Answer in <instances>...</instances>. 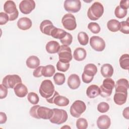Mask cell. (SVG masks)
I'll list each match as a JSON object with an SVG mask.
<instances>
[{"mask_svg":"<svg viewBox=\"0 0 129 129\" xmlns=\"http://www.w3.org/2000/svg\"><path fill=\"white\" fill-rule=\"evenodd\" d=\"M128 109H129V107H126L125 108H124L123 110V112H122V115L123 116V117L127 119H129V111H128Z\"/></svg>","mask_w":129,"mask_h":129,"instance_id":"cell-48","label":"cell"},{"mask_svg":"<svg viewBox=\"0 0 129 129\" xmlns=\"http://www.w3.org/2000/svg\"><path fill=\"white\" fill-rule=\"evenodd\" d=\"M35 8V3L33 0H23L19 4V9L24 14L30 13Z\"/></svg>","mask_w":129,"mask_h":129,"instance_id":"cell-14","label":"cell"},{"mask_svg":"<svg viewBox=\"0 0 129 129\" xmlns=\"http://www.w3.org/2000/svg\"><path fill=\"white\" fill-rule=\"evenodd\" d=\"M108 29L111 32H115L119 31L120 28V22L116 19H111L108 21L107 23Z\"/></svg>","mask_w":129,"mask_h":129,"instance_id":"cell-28","label":"cell"},{"mask_svg":"<svg viewBox=\"0 0 129 129\" xmlns=\"http://www.w3.org/2000/svg\"><path fill=\"white\" fill-rule=\"evenodd\" d=\"M102 76L104 78H110L113 74V68L109 63L103 64L100 70Z\"/></svg>","mask_w":129,"mask_h":129,"instance_id":"cell-24","label":"cell"},{"mask_svg":"<svg viewBox=\"0 0 129 129\" xmlns=\"http://www.w3.org/2000/svg\"><path fill=\"white\" fill-rule=\"evenodd\" d=\"M86 95L90 98H94L100 95V88L96 85L89 86L86 90Z\"/></svg>","mask_w":129,"mask_h":129,"instance_id":"cell-25","label":"cell"},{"mask_svg":"<svg viewBox=\"0 0 129 129\" xmlns=\"http://www.w3.org/2000/svg\"><path fill=\"white\" fill-rule=\"evenodd\" d=\"M4 10L9 18V21H14L18 17L19 12L15 2L13 1H7L4 5Z\"/></svg>","mask_w":129,"mask_h":129,"instance_id":"cell-6","label":"cell"},{"mask_svg":"<svg viewBox=\"0 0 129 129\" xmlns=\"http://www.w3.org/2000/svg\"><path fill=\"white\" fill-rule=\"evenodd\" d=\"M80 84V79L79 76L77 74H72L69 77L68 80V85L71 89L75 90L78 89Z\"/></svg>","mask_w":129,"mask_h":129,"instance_id":"cell-18","label":"cell"},{"mask_svg":"<svg viewBox=\"0 0 129 129\" xmlns=\"http://www.w3.org/2000/svg\"><path fill=\"white\" fill-rule=\"evenodd\" d=\"M104 8L103 5L100 3L96 2L88 10L87 16L91 20L96 21L102 16Z\"/></svg>","mask_w":129,"mask_h":129,"instance_id":"cell-1","label":"cell"},{"mask_svg":"<svg viewBox=\"0 0 129 129\" xmlns=\"http://www.w3.org/2000/svg\"><path fill=\"white\" fill-rule=\"evenodd\" d=\"M86 106L83 101L76 100L70 107V113L74 117H79L86 110Z\"/></svg>","mask_w":129,"mask_h":129,"instance_id":"cell-7","label":"cell"},{"mask_svg":"<svg viewBox=\"0 0 129 129\" xmlns=\"http://www.w3.org/2000/svg\"><path fill=\"white\" fill-rule=\"evenodd\" d=\"M55 72L54 67L51 64H48L43 67L42 75L45 77H51L54 74Z\"/></svg>","mask_w":129,"mask_h":129,"instance_id":"cell-30","label":"cell"},{"mask_svg":"<svg viewBox=\"0 0 129 129\" xmlns=\"http://www.w3.org/2000/svg\"><path fill=\"white\" fill-rule=\"evenodd\" d=\"M70 66L69 63H64L58 61L56 63V69L59 71L65 72L69 70Z\"/></svg>","mask_w":129,"mask_h":129,"instance_id":"cell-39","label":"cell"},{"mask_svg":"<svg viewBox=\"0 0 129 129\" xmlns=\"http://www.w3.org/2000/svg\"><path fill=\"white\" fill-rule=\"evenodd\" d=\"M8 21H9V18L8 15L4 12L0 13V25H3L6 24Z\"/></svg>","mask_w":129,"mask_h":129,"instance_id":"cell-43","label":"cell"},{"mask_svg":"<svg viewBox=\"0 0 129 129\" xmlns=\"http://www.w3.org/2000/svg\"><path fill=\"white\" fill-rule=\"evenodd\" d=\"M54 91V86L50 80H44L42 82L39 92L42 97L49 98L53 95Z\"/></svg>","mask_w":129,"mask_h":129,"instance_id":"cell-2","label":"cell"},{"mask_svg":"<svg viewBox=\"0 0 129 129\" xmlns=\"http://www.w3.org/2000/svg\"><path fill=\"white\" fill-rule=\"evenodd\" d=\"M119 64L120 67L124 69L128 70L129 69V55L128 54H123L119 58Z\"/></svg>","mask_w":129,"mask_h":129,"instance_id":"cell-31","label":"cell"},{"mask_svg":"<svg viewBox=\"0 0 129 129\" xmlns=\"http://www.w3.org/2000/svg\"><path fill=\"white\" fill-rule=\"evenodd\" d=\"M14 90L15 95L20 98L24 97L28 93L27 87L22 83L18 84L15 87Z\"/></svg>","mask_w":129,"mask_h":129,"instance_id":"cell-21","label":"cell"},{"mask_svg":"<svg viewBox=\"0 0 129 129\" xmlns=\"http://www.w3.org/2000/svg\"><path fill=\"white\" fill-rule=\"evenodd\" d=\"M90 44L92 48L97 51H102L105 47L104 40L97 36H93L90 38Z\"/></svg>","mask_w":129,"mask_h":129,"instance_id":"cell-13","label":"cell"},{"mask_svg":"<svg viewBox=\"0 0 129 129\" xmlns=\"http://www.w3.org/2000/svg\"><path fill=\"white\" fill-rule=\"evenodd\" d=\"M81 8V3L79 0H66L64 2V8L69 13H77L80 10Z\"/></svg>","mask_w":129,"mask_h":129,"instance_id":"cell-12","label":"cell"},{"mask_svg":"<svg viewBox=\"0 0 129 129\" xmlns=\"http://www.w3.org/2000/svg\"><path fill=\"white\" fill-rule=\"evenodd\" d=\"M7 120V117L5 113L1 112H0V123H5Z\"/></svg>","mask_w":129,"mask_h":129,"instance_id":"cell-47","label":"cell"},{"mask_svg":"<svg viewBox=\"0 0 129 129\" xmlns=\"http://www.w3.org/2000/svg\"><path fill=\"white\" fill-rule=\"evenodd\" d=\"M22 83L21 78L18 75H8L3 80L2 84L8 88L14 89L19 83Z\"/></svg>","mask_w":129,"mask_h":129,"instance_id":"cell-11","label":"cell"},{"mask_svg":"<svg viewBox=\"0 0 129 129\" xmlns=\"http://www.w3.org/2000/svg\"><path fill=\"white\" fill-rule=\"evenodd\" d=\"M128 0H122L120 2L119 6L122 9L124 10H127L128 8Z\"/></svg>","mask_w":129,"mask_h":129,"instance_id":"cell-46","label":"cell"},{"mask_svg":"<svg viewBox=\"0 0 129 129\" xmlns=\"http://www.w3.org/2000/svg\"><path fill=\"white\" fill-rule=\"evenodd\" d=\"M28 100L32 104L36 105L37 104L39 101V98L38 95L35 92H30L27 95Z\"/></svg>","mask_w":129,"mask_h":129,"instance_id":"cell-34","label":"cell"},{"mask_svg":"<svg viewBox=\"0 0 129 129\" xmlns=\"http://www.w3.org/2000/svg\"><path fill=\"white\" fill-rule=\"evenodd\" d=\"M44 66H40L34 70L33 72V75L36 78L41 77L42 75V70Z\"/></svg>","mask_w":129,"mask_h":129,"instance_id":"cell-45","label":"cell"},{"mask_svg":"<svg viewBox=\"0 0 129 129\" xmlns=\"http://www.w3.org/2000/svg\"><path fill=\"white\" fill-rule=\"evenodd\" d=\"M55 28L52 23L48 20L43 21L40 25V30L41 32L46 35L50 36L51 33Z\"/></svg>","mask_w":129,"mask_h":129,"instance_id":"cell-16","label":"cell"},{"mask_svg":"<svg viewBox=\"0 0 129 129\" xmlns=\"http://www.w3.org/2000/svg\"><path fill=\"white\" fill-rule=\"evenodd\" d=\"M46 99L47 102L55 104L58 106H66L70 103L69 99L64 96L59 95L57 91H54L53 95L51 97Z\"/></svg>","mask_w":129,"mask_h":129,"instance_id":"cell-9","label":"cell"},{"mask_svg":"<svg viewBox=\"0 0 129 129\" xmlns=\"http://www.w3.org/2000/svg\"><path fill=\"white\" fill-rule=\"evenodd\" d=\"M37 115L39 118L49 119L53 115V110L44 106H39L37 109Z\"/></svg>","mask_w":129,"mask_h":129,"instance_id":"cell-15","label":"cell"},{"mask_svg":"<svg viewBox=\"0 0 129 129\" xmlns=\"http://www.w3.org/2000/svg\"><path fill=\"white\" fill-rule=\"evenodd\" d=\"M39 106L40 105H35L31 108L29 111V113L32 117L36 119H40L37 115V109Z\"/></svg>","mask_w":129,"mask_h":129,"instance_id":"cell-42","label":"cell"},{"mask_svg":"<svg viewBox=\"0 0 129 129\" xmlns=\"http://www.w3.org/2000/svg\"><path fill=\"white\" fill-rule=\"evenodd\" d=\"M63 27L70 31L75 30L77 27V23L75 16L70 13L65 14L61 19Z\"/></svg>","mask_w":129,"mask_h":129,"instance_id":"cell-10","label":"cell"},{"mask_svg":"<svg viewBox=\"0 0 129 129\" xmlns=\"http://www.w3.org/2000/svg\"><path fill=\"white\" fill-rule=\"evenodd\" d=\"M115 88V92H127L128 89V81L127 80L121 78L119 79L114 86Z\"/></svg>","mask_w":129,"mask_h":129,"instance_id":"cell-19","label":"cell"},{"mask_svg":"<svg viewBox=\"0 0 129 129\" xmlns=\"http://www.w3.org/2000/svg\"><path fill=\"white\" fill-rule=\"evenodd\" d=\"M78 40L82 45H86L89 42V36L85 32H80L78 34Z\"/></svg>","mask_w":129,"mask_h":129,"instance_id":"cell-32","label":"cell"},{"mask_svg":"<svg viewBox=\"0 0 129 129\" xmlns=\"http://www.w3.org/2000/svg\"><path fill=\"white\" fill-rule=\"evenodd\" d=\"M127 10H124L120 7L119 6H118L116 7L114 11V14L115 16L121 19L124 18L127 14Z\"/></svg>","mask_w":129,"mask_h":129,"instance_id":"cell-35","label":"cell"},{"mask_svg":"<svg viewBox=\"0 0 129 129\" xmlns=\"http://www.w3.org/2000/svg\"><path fill=\"white\" fill-rule=\"evenodd\" d=\"M109 109V104L105 102H101L97 105V110L101 113H105Z\"/></svg>","mask_w":129,"mask_h":129,"instance_id":"cell-40","label":"cell"},{"mask_svg":"<svg viewBox=\"0 0 129 129\" xmlns=\"http://www.w3.org/2000/svg\"><path fill=\"white\" fill-rule=\"evenodd\" d=\"M110 118L106 115L100 116L97 120V125L100 129H107L110 127Z\"/></svg>","mask_w":129,"mask_h":129,"instance_id":"cell-17","label":"cell"},{"mask_svg":"<svg viewBox=\"0 0 129 129\" xmlns=\"http://www.w3.org/2000/svg\"><path fill=\"white\" fill-rule=\"evenodd\" d=\"M97 72V68L93 63L86 64L84 69V72L82 75V79L85 83H90L94 78V76Z\"/></svg>","mask_w":129,"mask_h":129,"instance_id":"cell-3","label":"cell"},{"mask_svg":"<svg viewBox=\"0 0 129 129\" xmlns=\"http://www.w3.org/2000/svg\"><path fill=\"white\" fill-rule=\"evenodd\" d=\"M88 125L87 120L84 118H79L76 121V127L78 129H86Z\"/></svg>","mask_w":129,"mask_h":129,"instance_id":"cell-36","label":"cell"},{"mask_svg":"<svg viewBox=\"0 0 129 129\" xmlns=\"http://www.w3.org/2000/svg\"><path fill=\"white\" fill-rule=\"evenodd\" d=\"M32 21L30 19L27 17H22L19 19L17 22V26L22 30L29 29L32 26Z\"/></svg>","mask_w":129,"mask_h":129,"instance_id":"cell-20","label":"cell"},{"mask_svg":"<svg viewBox=\"0 0 129 129\" xmlns=\"http://www.w3.org/2000/svg\"><path fill=\"white\" fill-rule=\"evenodd\" d=\"M53 80L56 85H61L65 82L66 77L63 74L60 73H56L54 75Z\"/></svg>","mask_w":129,"mask_h":129,"instance_id":"cell-33","label":"cell"},{"mask_svg":"<svg viewBox=\"0 0 129 129\" xmlns=\"http://www.w3.org/2000/svg\"><path fill=\"white\" fill-rule=\"evenodd\" d=\"M87 55L86 50L82 47L77 48L74 51L73 57L77 61H82L85 59Z\"/></svg>","mask_w":129,"mask_h":129,"instance_id":"cell-26","label":"cell"},{"mask_svg":"<svg viewBox=\"0 0 129 129\" xmlns=\"http://www.w3.org/2000/svg\"><path fill=\"white\" fill-rule=\"evenodd\" d=\"M59 61L64 63H69L73 58L71 48L67 45H62L60 46L57 52Z\"/></svg>","mask_w":129,"mask_h":129,"instance_id":"cell-8","label":"cell"},{"mask_svg":"<svg viewBox=\"0 0 129 129\" xmlns=\"http://www.w3.org/2000/svg\"><path fill=\"white\" fill-rule=\"evenodd\" d=\"M60 46L58 42L56 41H50L46 44L45 48L48 53L54 54L58 52Z\"/></svg>","mask_w":129,"mask_h":129,"instance_id":"cell-23","label":"cell"},{"mask_svg":"<svg viewBox=\"0 0 129 129\" xmlns=\"http://www.w3.org/2000/svg\"><path fill=\"white\" fill-rule=\"evenodd\" d=\"M8 95V88L3 84L0 85V98H5Z\"/></svg>","mask_w":129,"mask_h":129,"instance_id":"cell-44","label":"cell"},{"mask_svg":"<svg viewBox=\"0 0 129 129\" xmlns=\"http://www.w3.org/2000/svg\"><path fill=\"white\" fill-rule=\"evenodd\" d=\"M60 42L63 45L69 46L72 42L73 36H72V35L70 33L67 32L66 35L62 39H60Z\"/></svg>","mask_w":129,"mask_h":129,"instance_id":"cell-41","label":"cell"},{"mask_svg":"<svg viewBox=\"0 0 129 129\" xmlns=\"http://www.w3.org/2000/svg\"><path fill=\"white\" fill-rule=\"evenodd\" d=\"M53 115L49 119L50 122L56 124H61L65 122L68 118L67 111L63 109L53 108Z\"/></svg>","mask_w":129,"mask_h":129,"instance_id":"cell-4","label":"cell"},{"mask_svg":"<svg viewBox=\"0 0 129 129\" xmlns=\"http://www.w3.org/2000/svg\"><path fill=\"white\" fill-rule=\"evenodd\" d=\"M67 32L63 29H59L55 27L51 33L50 36L52 37L58 39L59 40L62 39L67 34Z\"/></svg>","mask_w":129,"mask_h":129,"instance_id":"cell-29","label":"cell"},{"mask_svg":"<svg viewBox=\"0 0 129 129\" xmlns=\"http://www.w3.org/2000/svg\"><path fill=\"white\" fill-rule=\"evenodd\" d=\"M88 28L94 34H97L100 31V27L99 24L95 22H90L88 25Z\"/></svg>","mask_w":129,"mask_h":129,"instance_id":"cell-37","label":"cell"},{"mask_svg":"<svg viewBox=\"0 0 129 129\" xmlns=\"http://www.w3.org/2000/svg\"><path fill=\"white\" fill-rule=\"evenodd\" d=\"M115 86V82L113 79L107 78L104 79L102 84L100 87V95L102 97H107L110 96L112 90Z\"/></svg>","mask_w":129,"mask_h":129,"instance_id":"cell-5","label":"cell"},{"mask_svg":"<svg viewBox=\"0 0 129 129\" xmlns=\"http://www.w3.org/2000/svg\"><path fill=\"white\" fill-rule=\"evenodd\" d=\"M26 65L30 69H36L40 64V60L39 58L35 55L29 56L26 60Z\"/></svg>","mask_w":129,"mask_h":129,"instance_id":"cell-27","label":"cell"},{"mask_svg":"<svg viewBox=\"0 0 129 129\" xmlns=\"http://www.w3.org/2000/svg\"><path fill=\"white\" fill-rule=\"evenodd\" d=\"M127 97V92H116L114 95L113 100L117 105H121L125 103Z\"/></svg>","mask_w":129,"mask_h":129,"instance_id":"cell-22","label":"cell"},{"mask_svg":"<svg viewBox=\"0 0 129 129\" xmlns=\"http://www.w3.org/2000/svg\"><path fill=\"white\" fill-rule=\"evenodd\" d=\"M120 31L124 34H129V23L128 19L125 21H122L120 22Z\"/></svg>","mask_w":129,"mask_h":129,"instance_id":"cell-38","label":"cell"}]
</instances>
